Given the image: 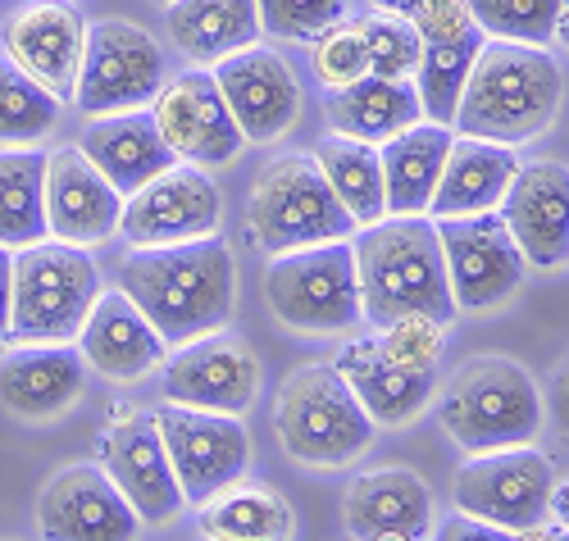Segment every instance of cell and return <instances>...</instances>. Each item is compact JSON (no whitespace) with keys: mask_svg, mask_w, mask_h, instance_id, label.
I'll list each match as a JSON object with an SVG mask.
<instances>
[{"mask_svg":"<svg viewBox=\"0 0 569 541\" xmlns=\"http://www.w3.org/2000/svg\"><path fill=\"white\" fill-rule=\"evenodd\" d=\"M119 291L147 314L164 347H187L228 328L237 310V260L219 232L178 246H147L119 264Z\"/></svg>","mask_w":569,"mask_h":541,"instance_id":"6da1fadb","label":"cell"},{"mask_svg":"<svg viewBox=\"0 0 569 541\" xmlns=\"http://www.w3.org/2000/svg\"><path fill=\"white\" fill-rule=\"evenodd\" d=\"M351 256L360 287V319H369L373 328H388L406 314H423L442 328L456 319L442 241L429 214H388L369 228H356Z\"/></svg>","mask_w":569,"mask_h":541,"instance_id":"7a4b0ae2","label":"cell"},{"mask_svg":"<svg viewBox=\"0 0 569 541\" xmlns=\"http://www.w3.org/2000/svg\"><path fill=\"white\" fill-rule=\"evenodd\" d=\"M565 101V78L547 46L483 41L479 60L456 106V137H479L497 146H525L542 137Z\"/></svg>","mask_w":569,"mask_h":541,"instance_id":"3957f363","label":"cell"},{"mask_svg":"<svg viewBox=\"0 0 569 541\" xmlns=\"http://www.w3.org/2000/svg\"><path fill=\"white\" fill-rule=\"evenodd\" d=\"M438 423L465 455L533 447L542 428V397L525 364L506 355L465 360L438 397Z\"/></svg>","mask_w":569,"mask_h":541,"instance_id":"277c9868","label":"cell"},{"mask_svg":"<svg viewBox=\"0 0 569 541\" xmlns=\"http://www.w3.org/2000/svg\"><path fill=\"white\" fill-rule=\"evenodd\" d=\"M273 432L297 464L342 469L369 451L373 419L365 414L356 391L333 364L310 360L282 378L278 405H273Z\"/></svg>","mask_w":569,"mask_h":541,"instance_id":"5b68a950","label":"cell"},{"mask_svg":"<svg viewBox=\"0 0 569 541\" xmlns=\"http://www.w3.org/2000/svg\"><path fill=\"white\" fill-rule=\"evenodd\" d=\"M101 291V269L82 246L56 237L32 241L14 251L10 337L19 347H73Z\"/></svg>","mask_w":569,"mask_h":541,"instance_id":"8992f818","label":"cell"},{"mask_svg":"<svg viewBox=\"0 0 569 541\" xmlns=\"http://www.w3.org/2000/svg\"><path fill=\"white\" fill-rule=\"evenodd\" d=\"M247 232L264 256H288L301 246L351 241L356 219L342 210L310 156H278L260 169L251 187Z\"/></svg>","mask_w":569,"mask_h":541,"instance_id":"52a82bcc","label":"cell"},{"mask_svg":"<svg viewBox=\"0 0 569 541\" xmlns=\"http://www.w3.org/2000/svg\"><path fill=\"white\" fill-rule=\"evenodd\" d=\"M264 301L273 319L292 332H315V337L351 332L360 323L351 241H323L273 256V264L264 269Z\"/></svg>","mask_w":569,"mask_h":541,"instance_id":"ba28073f","label":"cell"},{"mask_svg":"<svg viewBox=\"0 0 569 541\" xmlns=\"http://www.w3.org/2000/svg\"><path fill=\"white\" fill-rule=\"evenodd\" d=\"M169 82L164 46L128 19H101L82 37V64L73 82V106L82 114L147 110Z\"/></svg>","mask_w":569,"mask_h":541,"instance_id":"9c48e42d","label":"cell"},{"mask_svg":"<svg viewBox=\"0 0 569 541\" xmlns=\"http://www.w3.org/2000/svg\"><path fill=\"white\" fill-rule=\"evenodd\" d=\"M551 491H556V469L533 447L469 455L456 473L460 514H473V519L506 528V532H525V528L547 523Z\"/></svg>","mask_w":569,"mask_h":541,"instance_id":"30bf717a","label":"cell"},{"mask_svg":"<svg viewBox=\"0 0 569 541\" xmlns=\"http://www.w3.org/2000/svg\"><path fill=\"white\" fill-rule=\"evenodd\" d=\"M156 428H160V441H164V455H169V469L178 478L182 501L206 505L214 491H223L237 478H247L251 437L237 414L160 405Z\"/></svg>","mask_w":569,"mask_h":541,"instance_id":"8fae6325","label":"cell"},{"mask_svg":"<svg viewBox=\"0 0 569 541\" xmlns=\"http://www.w3.org/2000/svg\"><path fill=\"white\" fill-rule=\"evenodd\" d=\"M433 228L442 241L456 310H497L519 291V282L529 273V260L519 256V246L497 210L433 219Z\"/></svg>","mask_w":569,"mask_h":541,"instance_id":"7c38bea8","label":"cell"},{"mask_svg":"<svg viewBox=\"0 0 569 541\" xmlns=\"http://www.w3.org/2000/svg\"><path fill=\"white\" fill-rule=\"evenodd\" d=\"M223 219V196L197 164H169L160 178L123 196L119 232L128 237L132 251L147 246H178V241H201L214 237Z\"/></svg>","mask_w":569,"mask_h":541,"instance_id":"4fadbf2b","label":"cell"},{"mask_svg":"<svg viewBox=\"0 0 569 541\" xmlns=\"http://www.w3.org/2000/svg\"><path fill=\"white\" fill-rule=\"evenodd\" d=\"M147 110H151L164 146L173 151V160L197 164L206 173L232 164L247 146V137L237 132L210 69H187V73L169 78Z\"/></svg>","mask_w":569,"mask_h":541,"instance_id":"5bb4252c","label":"cell"},{"mask_svg":"<svg viewBox=\"0 0 569 541\" xmlns=\"http://www.w3.org/2000/svg\"><path fill=\"white\" fill-rule=\"evenodd\" d=\"M260 397V360L242 337L210 332L164 360V401L242 419Z\"/></svg>","mask_w":569,"mask_h":541,"instance_id":"9a60e30c","label":"cell"},{"mask_svg":"<svg viewBox=\"0 0 569 541\" xmlns=\"http://www.w3.org/2000/svg\"><path fill=\"white\" fill-rule=\"evenodd\" d=\"M214 87L223 96V106L247 141L269 146L278 137H288L297 114H301V82L292 64L269 46H247L214 69Z\"/></svg>","mask_w":569,"mask_h":541,"instance_id":"2e32d148","label":"cell"},{"mask_svg":"<svg viewBox=\"0 0 569 541\" xmlns=\"http://www.w3.org/2000/svg\"><path fill=\"white\" fill-rule=\"evenodd\" d=\"M41 541H137L141 519L101 464H69L37 497Z\"/></svg>","mask_w":569,"mask_h":541,"instance_id":"e0dca14e","label":"cell"},{"mask_svg":"<svg viewBox=\"0 0 569 541\" xmlns=\"http://www.w3.org/2000/svg\"><path fill=\"white\" fill-rule=\"evenodd\" d=\"M82 37H87V23L78 6H69V0H28L23 10L10 14L0 46H6V60L19 73H28L60 106H69L78 64H82Z\"/></svg>","mask_w":569,"mask_h":541,"instance_id":"ac0fdd59","label":"cell"},{"mask_svg":"<svg viewBox=\"0 0 569 541\" xmlns=\"http://www.w3.org/2000/svg\"><path fill=\"white\" fill-rule=\"evenodd\" d=\"M101 469L123 491V501L141 523H169L182 510V491L169 469L156 414L119 410L101 441Z\"/></svg>","mask_w":569,"mask_h":541,"instance_id":"d6986e66","label":"cell"},{"mask_svg":"<svg viewBox=\"0 0 569 541\" xmlns=\"http://www.w3.org/2000/svg\"><path fill=\"white\" fill-rule=\"evenodd\" d=\"M46 237L69 241V246H101L119 232L123 196L91 169V160L78 146H60L46 156Z\"/></svg>","mask_w":569,"mask_h":541,"instance_id":"ffe728a7","label":"cell"},{"mask_svg":"<svg viewBox=\"0 0 569 541\" xmlns=\"http://www.w3.org/2000/svg\"><path fill=\"white\" fill-rule=\"evenodd\" d=\"M497 214L510 228L519 256L533 269H556L569 260V169L565 164L538 160L515 169Z\"/></svg>","mask_w":569,"mask_h":541,"instance_id":"44dd1931","label":"cell"},{"mask_svg":"<svg viewBox=\"0 0 569 541\" xmlns=\"http://www.w3.org/2000/svg\"><path fill=\"white\" fill-rule=\"evenodd\" d=\"M78 355L91 373H101L110 382H141L151 369L164 364V341L147 323L119 287L101 291L91 305L82 332H78Z\"/></svg>","mask_w":569,"mask_h":541,"instance_id":"7402d4cb","label":"cell"},{"mask_svg":"<svg viewBox=\"0 0 569 541\" xmlns=\"http://www.w3.org/2000/svg\"><path fill=\"white\" fill-rule=\"evenodd\" d=\"M73 146L119 196H132L137 187L160 178L169 164H178L151 119V110H123V114L91 119Z\"/></svg>","mask_w":569,"mask_h":541,"instance_id":"603a6c76","label":"cell"},{"mask_svg":"<svg viewBox=\"0 0 569 541\" xmlns=\"http://www.w3.org/2000/svg\"><path fill=\"white\" fill-rule=\"evenodd\" d=\"M87 364L78 347H19L0 360V405L19 419L46 423L73 410Z\"/></svg>","mask_w":569,"mask_h":541,"instance_id":"cb8c5ba5","label":"cell"},{"mask_svg":"<svg viewBox=\"0 0 569 541\" xmlns=\"http://www.w3.org/2000/svg\"><path fill=\"white\" fill-rule=\"evenodd\" d=\"M333 369L347 378V387L356 391V401L365 405V414L373 419V428H406L410 419H419L423 405H433L438 378L433 373H415L401 369L383 355L378 337H356L347 341V351L333 360Z\"/></svg>","mask_w":569,"mask_h":541,"instance_id":"d4e9b609","label":"cell"},{"mask_svg":"<svg viewBox=\"0 0 569 541\" xmlns=\"http://www.w3.org/2000/svg\"><path fill=\"white\" fill-rule=\"evenodd\" d=\"M342 519L351 541H369L373 532H406L423 541L433 528V497L415 469H369L347 487Z\"/></svg>","mask_w":569,"mask_h":541,"instance_id":"484cf974","label":"cell"},{"mask_svg":"<svg viewBox=\"0 0 569 541\" xmlns=\"http://www.w3.org/2000/svg\"><path fill=\"white\" fill-rule=\"evenodd\" d=\"M164 28L187 64L214 69L219 60L260 41V10L256 0H169Z\"/></svg>","mask_w":569,"mask_h":541,"instance_id":"4316f807","label":"cell"},{"mask_svg":"<svg viewBox=\"0 0 569 541\" xmlns=\"http://www.w3.org/2000/svg\"><path fill=\"white\" fill-rule=\"evenodd\" d=\"M323 119L338 137L383 146L388 137L415 128L423 119V106H419V91H415L410 78L365 73L351 87L323 91Z\"/></svg>","mask_w":569,"mask_h":541,"instance_id":"83f0119b","label":"cell"},{"mask_svg":"<svg viewBox=\"0 0 569 541\" xmlns=\"http://www.w3.org/2000/svg\"><path fill=\"white\" fill-rule=\"evenodd\" d=\"M515 151L479 137H456L442 178L433 187L429 219H460V214H488L501 206V196L515 178Z\"/></svg>","mask_w":569,"mask_h":541,"instance_id":"f1b7e54d","label":"cell"},{"mask_svg":"<svg viewBox=\"0 0 569 541\" xmlns=\"http://www.w3.org/2000/svg\"><path fill=\"white\" fill-rule=\"evenodd\" d=\"M456 132L442 128V123H415L397 137H388L378 146V164H383V201H388V214L401 219V214H429V201H433V187L442 178V164H447V151H451Z\"/></svg>","mask_w":569,"mask_h":541,"instance_id":"f546056e","label":"cell"},{"mask_svg":"<svg viewBox=\"0 0 569 541\" xmlns=\"http://www.w3.org/2000/svg\"><path fill=\"white\" fill-rule=\"evenodd\" d=\"M206 541H292L297 514L273 487L237 478L201 505Z\"/></svg>","mask_w":569,"mask_h":541,"instance_id":"4dcf8cb0","label":"cell"},{"mask_svg":"<svg viewBox=\"0 0 569 541\" xmlns=\"http://www.w3.org/2000/svg\"><path fill=\"white\" fill-rule=\"evenodd\" d=\"M323 173V182L333 187V196L342 201V210L356 219V228H369L378 219H388V201H383V164H378V146L369 141H351L328 132L315 156H310Z\"/></svg>","mask_w":569,"mask_h":541,"instance_id":"1f68e13d","label":"cell"},{"mask_svg":"<svg viewBox=\"0 0 569 541\" xmlns=\"http://www.w3.org/2000/svg\"><path fill=\"white\" fill-rule=\"evenodd\" d=\"M483 28H469L460 37H447V41H423V56H419V69H415V91H419V106H423V119L429 123H442L451 128L456 119V106H460V91L469 82V69L483 51Z\"/></svg>","mask_w":569,"mask_h":541,"instance_id":"d6a6232c","label":"cell"},{"mask_svg":"<svg viewBox=\"0 0 569 541\" xmlns=\"http://www.w3.org/2000/svg\"><path fill=\"white\" fill-rule=\"evenodd\" d=\"M46 156L41 151H0V246L23 251L46 241Z\"/></svg>","mask_w":569,"mask_h":541,"instance_id":"836d02e7","label":"cell"},{"mask_svg":"<svg viewBox=\"0 0 569 541\" xmlns=\"http://www.w3.org/2000/svg\"><path fill=\"white\" fill-rule=\"evenodd\" d=\"M64 106L10 60H0V146L10 151H32L46 137H56Z\"/></svg>","mask_w":569,"mask_h":541,"instance_id":"e575fe53","label":"cell"},{"mask_svg":"<svg viewBox=\"0 0 569 541\" xmlns=\"http://www.w3.org/2000/svg\"><path fill=\"white\" fill-rule=\"evenodd\" d=\"M465 6L492 41L547 46L556 41V19L565 0H465Z\"/></svg>","mask_w":569,"mask_h":541,"instance_id":"d590c367","label":"cell"},{"mask_svg":"<svg viewBox=\"0 0 569 541\" xmlns=\"http://www.w3.org/2000/svg\"><path fill=\"white\" fill-rule=\"evenodd\" d=\"M360 37H365V56H369V73L378 78H415L423 41L415 32V23L397 10H369L356 19Z\"/></svg>","mask_w":569,"mask_h":541,"instance_id":"8d00e7d4","label":"cell"},{"mask_svg":"<svg viewBox=\"0 0 569 541\" xmlns=\"http://www.w3.org/2000/svg\"><path fill=\"white\" fill-rule=\"evenodd\" d=\"M347 6L351 0H256L260 32H269L273 41H315L347 19Z\"/></svg>","mask_w":569,"mask_h":541,"instance_id":"74e56055","label":"cell"},{"mask_svg":"<svg viewBox=\"0 0 569 541\" xmlns=\"http://www.w3.org/2000/svg\"><path fill=\"white\" fill-rule=\"evenodd\" d=\"M310 69H315V78H319L323 91L351 87L356 78L369 73L365 37H360L356 19H342V23H333L328 32H319V37L310 41Z\"/></svg>","mask_w":569,"mask_h":541,"instance_id":"f35d334b","label":"cell"},{"mask_svg":"<svg viewBox=\"0 0 569 541\" xmlns=\"http://www.w3.org/2000/svg\"><path fill=\"white\" fill-rule=\"evenodd\" d=\"M378 347H383V355L401 369L433 373L442 360V347H447V332H442V323L423 319V314H406L388 328H378Z\"/></svg>","mask_w":569,"mask_h":541,"instance_id":"ab89813d","label":"cell"},{"mask_svg":"<svg viewBox=\"0 0 569 541\" xmlns=\"http://www.w3.org/2000/svg\"><path fill=\"white\" fill-rule=\"evenodd\" d=\"M406 19L415 23L419 41H447V37H460L469 28H479L465 0H419Z\"/></svg>","mask_w":569,"mask_h":541,"instance_id":"60d3db41","label":"cell"},{"mask_svg":"<svg viewBox=\"0 0 569 541\" xmlns=\"http://www.w3.org/2000/svg\"><path fill=\"white\" fill-rule=\"evenodd\" d=\"M542 397V419L569 441V355L551 369V378H547V387L538 391Z\"/></svg>","mask_w":569,"mask_h":541,"instance_id":"b9f144b4","label":"cell"},{"mask_svg":"<svg viewBox=\"0 0 569 541\" xmlns=\"http://www.w3.org/2000/svg\"><path fill=\"white\" fill-rule=\"evenodd\" d=\"M433 541H515V532L492 528V523L473 519V514H447V519L438 523Z\"/></svg>","mask_w":569,"mask_h":541,"instance_id":"7bdbcfd3","label":"cell"},{"mask_svg":"<svg viewBox=\"0 0 569 541\" xmlns=\"http://www.w3.org/2000/svg\"><path fill=\"white\" fill-rule=\"evenodd\" d=\"M10 305H14V251L0 246V351L10 347Z\"/></svg>","mask_w":569,"mask_h":541,"instance_id":"ee69618b","label":"cell"},{"mask_svg":"<svg viewBox=\"0 0 569 541\" xmlns=\"http://www.w3.org/2000/svg\"><path fill=\"white\" fill-rule=\"evenodd\" d=\"M515 541H569V528H551V523H538V528H525V532H515Z\"/></svg>","mask_w":569,"mask_h":541,"instance_id":"f6af8a7d","label":"cell"},{"mask_svg":"<svg viewBox=\"0 0 569 541\" xmlns=\"http://www.w3.org/2000/svg\"><path fill=\"white\" fill-rule=\"evenodd\" d=\"M551 519H556L560 528H569V482L551 491Z\"/></svg>","mask_w":569,"mask_h":541,"instance_id":"bcb514c9","label":"cell"},{"mask_svg":"<svg viewBox=\"0 0 569 541\" xmlns=\"http://www.w3.org/2000/svg\"><path fill=\"white\" fill-rule=\"evenodd\" d=\"M369 6H373V10H397V14H410V10L419 6V0H369Z\"/></svg>","mask_w":569,"mask_h":541,"instance_id":"7dc6e473","label":"cell"},{"mask_svg":"<svg viewBox=\"0 0 569 541\" xmlns=\"http://www.w3.org/2000/svg\"><path fill=\"white\" fill-rule=\"evenodd\" d=\"M556 41H560L565 51H569V0L560 6V19H556Z\"/></svg>","mask_w":569,"mask_h":541,"instance_id":"c3c4849f","label":"cell"},{"mask_svg":"<svg viewBox=\"0 0 569 541\" xmlns=\"http://www.w3.org/2000/svg\"><path fill=\"white\" fill-rule=\"evenodd\" d=\"M369 541H419V537H406V532H373Z\"/></svg>","mask_w":569,"mask_h":541,"instance_id":"681fc988","label":"cell"},{"mask_svg":"<svg viewBox=\"0 0 569 541\" xmlns=\"http://www.w3.org/2000/svg\"><path fill=\"white\" fill-rule=\"evenodd\" d=\"M156 6H160V10H164V6H169V0H156Z\"/></svg>","mask_w":569,"mask_h":541,"instance_id":"f907efd6","label":"cell"}]
</instances>
